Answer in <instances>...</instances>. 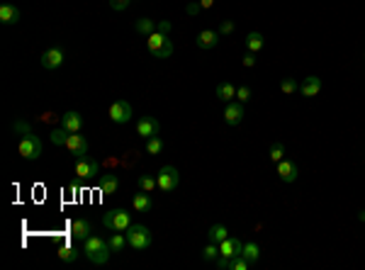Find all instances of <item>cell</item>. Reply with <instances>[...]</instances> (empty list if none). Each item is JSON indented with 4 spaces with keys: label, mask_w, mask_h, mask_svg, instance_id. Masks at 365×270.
<instances>
[{
    "label": "cell",
    "mask_w": 365,
    "mask_h": 270,
    "mask_svg": "<svg viewBox=\"0 0 365 270\" xmlns=\"http://www.w3.org/2000/svg\"><path fill=\"white\" fill-rule=\"evenodd\" d=\"M64 61H66V51L61 47H51L39 56V64L44 66L47 71H56V68H61Z\"/></svg>",
    "instance_id": "7"
},
{
    "label": "cell",
    "mask_w": 365,
    "mask_h": 270,
    "mask_svg": "<svg viewBox=\"0 0 365 270\" xmlns=\"http://www.w3.org/2000/svg\"><path fill=\"white\" fill-rule=\"evenodd\" d=\"M297 176H300V168H297V163L290 159H282L280 163H278V178H280L282 183H295L297 180Z\"/></svg>",
    "instance_id": "13"
},
{
    "label": "cell",
    "mask_w": 365,
    "mask_h": 270,
    "mask_svg": "<svg viewBox=\"0 0 365 270\" xmlns=\"http://www.w3.org/2000/svg\"><path fill=\"white\" fill-rule=\"evenodd\" d=\"M100 173V163L93 159H88V156H81L78 163H75V176L81 178V180H88V178H93Z\"/></svg>",
    "instance_id": "9"
},
{
    "label": "cell",
    "mask_w": 365,
    "mask_h": 270,
    "mask_svg": "<svg viewBox=\"0 0 365 270\" xmlns=\"http://www.w3.org/2000/svg\"><path fill=\"white\" fill-rule=\"evenodd\" d=\"M56 253H59V258H61V261H66V263H75V261H78V251H75L71 243H64V246H59Z\"/></svg>",
    "instance_id": "26"
},
{
    "label": "cell",
    "mask_w": 365,
    "mask_h": 270,
    "mask_svg": "<svg viewBox=\"0 0 365 270\" xmlns=\"http://www.w3.org/2000/svg\"><path fill=\"white\" fill-rule=\"evenodd\" d=\"M246 49L251 51V54H258L263 49V34L261 32H251L248 37H246Z\"/></svg>",
    "instance_id": "25"
},
{
    "label": "cell",
    "mask_w": 365,
    "mask_h": 270,
    "mask_svg": "<svg viewBox=\"0 0 365 270\" xmlns=\"http://www.w3.org/2000/svg\"><path fill=\"white\" fill-rule=\"evenodd\" d=\"M251 88H248V85H239V88H236V100H239V103H248V100H251Z\"/></svg>",
    "instance_id": "36"
},
{
    "label": "cell",
    "mask_w": 365,
    "mask_h": 270,
    "mask_svg": "<svg viewBox=\"0 0 365 270\" xmlns=\"http://www.w3.org/2000/svg\"><path fill=\"white\" fill-rule=\"evenodd\" d=\"M146 151H149L151 156H159L161 151H163V141H161L159 137H151V139H146Z\"/></svg>",
    "instance_id": "33"
},
{
    "label": "cell",
    "mask_w": 365,
    "mask_h": 270,
    "mask_svg": "<svg viewBox=\"0 0 365 270\" xmlns=\"http://www.w3.org/2000/svg\"><path fill=\"white\" fill-rule=\"evenodd\" d=\"M131 105L127 103V100H114L112 105H110V120L114 122V124H127V122H131Z\"/></svg>",
    "instance_id": "8"
},
{
    "label": "cell",
    "mask_w": 365,
    "mask_h": 270,
    "mask_svg": "<svg viewBox=\"0 0 365 270\" xmlns=\"http://www.w3.org/2000/svg\"><path fill=\"white\" fill-rule=\"evenodd\" d=\"M127 246H129L127 236H122V234H112V236H110V248H112V253H122Z\"/></svg>",
    "instance_id": "27"
},
{
    "label": "cell",
    "mask_w": 365,
    "mask_h": 270,
    "mask_svg": "<svg viewBox=\"0 0 365 270\" xmlns=\"http://www.w3.org/2000/svg\"><path fill=\"white\" fill-rule=\"evenodd\" d=\"M229 236V232H226V226L224 224H215L212 229H209V241H215V243H222Z\"/></svg>",
    "instance_id": "28"
},
{
    "label": "cell",
    "mask_w": 365,
    "mask_h": 270,
    "mask_svg": "<svg viewBox=\"0 0 365 270\" xmlns=\"http://www.w3.org/2000/svg\"><path fill=\"white\" fill-rule=\"evenodd\" d=\"M248 265H251V263L246 261L243 256H236V258H232V265H229V270H248Z\"/></svg>",
    "instance_id": "37"
},
{
    "label": "cell",
    "mask_w": 365,
    "mask_h": 270,
    "mask_svg": "<svg viewBox=\"0 0 365 270\" xmlns=\"http://www.w3.org/2000/svg\"><path fill=\"white\" fill-rule=\"evenodd\" d=\"M10 129L15 131V134H22V137H25V134H32V131H34L25 120H15L12 124H10Z\"/></svg>",
    "instance_id": "34"
},
{
    "label": "cell",
    "mask_w": 365,
    "mask_h": 270,
    "mask_svg": "<svg viewBox=\"0 0 365 270\" xmlns=\"http://www.w3.org/2000/svg\"><path fill=\"white\" fill-rule=\"evenodd\" d=\"M241 248H243V243L239 241V239L226 236L224 241L219 243V256H224V258H236V256H241Z\"/></svg>",
    "instance_id": "15"
},
{
    "label": "cell",
    "mask_w": 365,
    "mask_h": 270,
    "mask_svg": "<svg viewBox=\"0 0 365 270\" xmlns=\"http://www.w3.org/2000/svg\"><path fill=\"white\" fill-rule=\"evenodd\" d=\"M156 187H159L156 178H151V176H141L139 178V190H144V192H153Z\"/></svg>",
    "instance_id": "32"
},
{
    "label": "cell",
    "mask_w": 365,
    "mask_h": 270,
    "mask_svg": "<svg viewBox=\"0 0 365 270\" xmlns=\"http://www.w3.org/2000/svg\"><path fill=\"white\" fill-rule=\"evenodd\" d=\"M0 22L3 25H17L20 22V10L12 3H3L0 5Z\"/></svg>",
    "instance_id": "18"
},
{
    "label": "cell",
    "mask_w": 365,
    "mask_h": 270,
    "mask_svg": "<svg viewBox=\"0 0 365 270\" xmlns=\"http://www.w3.org/2000/svg\"><path fill=\"white\" fill-rule=\"evenodd\" d=\"M17 151L25 161H37L39 156H42V139H39L34 131H32V134H25L17 144Z\"/></svg>",
    "instance_id": "4"
},
{
    "label": "cell",
    "mask_w": 365,
    "mask_h": 270,
    "mask_svg": "<svg viewBox=\"0 0 365 270\" xmlns=\"http://www.w3.org/2000/svg\"><path fill=\"white\" fill-rule=\"evenodd\" d=\"M217 32H219L222 37H224V34H232V32H234V22H229V20H224V22L219 25V29H217Z\"/></svg>",
    "instance_id": "39"
},
{
    "label": "cell",
    "mask_w": 365,
    "mask_h": 270,
    "mask_svg": "<svg viewBox=\"0 0 365 270\" xmlns=\"http://www.w3.org/2000/svg\"><path fill=\"white\" fill-rule=\"evenodd\" d=\"M156 183H159V190L161 192H170V190H176L180 183V176H178V168L173 166H163L159 170V176H156Z\"/></svg>",
    "instance_id": "6"
},
{
    "label": "cell",
    "mask_w": 365,
    "mask_h": 270,
    "mask_svg": "<svg viewBox=\"0 0 365 270\" xmlns=\"http://www.w3.org/2000/svg\"><path fill=\"white\" fill-rule=\"evenodd\" d=\"M280 90L285 95H292V93H297V90H300V85H297V81H295V78H285V81L280 83Z\"/></svg>",
    "instance_id": "35"
},
{
    "label": "cell",
    "mask_w": 365,
    "mask_h": 270,
    "mask_svg": "<svg viewBox=\"0 0 365 270\" xmlns=\"http://www.w3.org/2000/svg\"><path fill=\"white\" fill-rule=\"evenodd\" d=\"M200 10H202L200 0H197V3H187V5H185V12H187V15H197Z\"/></svg>",
    "instance_id": "40"
},
{
    "label": "cell",
    "mask_w": 365,
    "mask_h": 270,
    "mask_svg": "<svg viewBox=\"0 0 365 270\" xmlns=\"http://www.w3.org/2000/svg\"><path fill=\"white\" fill-rule=\"evenodd\" d=\"M202 258H205V261H217V258H219V243H215V241L207 243L205 251H202Z\"/></svg>",
    "instance_id": "31"
},
{
    "label": "cell",
    "mask_w": 365,
    "mask_h": 270,
    "mask_svg": "<svg viewBox=\"0 0 365 270\" xmlns=\"http://www.w3.org/2000/svg\"><path fill=\"white\" fill-rule=\"evenodd\" d=\"M246 68H253L256 66V54H251V51H246V56H243V61H241Z\"/></svg>",
    "instance_id": "41"
},
{
    "label": "cell",
    "mask_w": 365,
    "mask_h": 270,
    "mask_svg": "<svg viewBox=\"0 0 365 270\" xmlns=\"http://www.w3.org/2000/svg\"><path fill=\"white\" fill-rule=\"evenodd\" d=\"M241 256L253 265V263L261 258V246H258L256 241H246L243 243V248H241Z\"/></svg>",
    "instance_id": "22"
},
{
    "label": "cell",
    "mask_w": 365,
    "mask_h": 270,
    "mask_svg": "<svg viewBox=\"0 0 365 270\" xmlns=\"http://www.w3.org/2000/svg\"><path fill=\"white\" fill-rule=\"evenodd\" d=\"M268 156H271V161H275V163H280L282 159H285V146H282V141H275L271 146V151H268Z\"/></svg>",
    "instance_id": "30"
},
{
    "label": "cell",
    "mask_w": 365,
    "mask_h": 270,
    "mask_svg": "<svg viewBox=\"0 0 365 270\" xmlns=\"http://www.w3.org/2000/svg\"><path fill=\"white\" fill-rule=\"evenodd\" d=\"M161 131V124L153 117H141L137 122V134H139L141 139H151V137H159Z\"/></svg>",
    "instance_id": "12"
},
{
    "label": "cell",
    "mask_w": 365,
    "mask_h": 270,
    "mask_svg": "<svg viewBox=\"0 0 365 270\" xmlns=\"http://www.w3.org/2000/svg\"><path fill=\"white\" fill-rule=\"evenodd\" d=\"M68 134H71V131H66L64 127H59V129H54L51 134H49V139H51V144H54V146H66Z\"/></svg>",
    "instance_id": "29"
},
{
    "label": "cell",
    "mask_w": 365,
    "mask_h": 270,
    "mask_svg": "<svg viewBox=\"0 0 365 270\" xmlns=\"http://www.w3.org/2000/svg\"><path fill=\"white\" fill-rule=\"evenodd\" d=\"M83 253L85 258L95 265H105L112 256V248H110V241H105L100 236H88L83 241Z\"/></svg>",
    "instance_id": "1"
},
{
    "label": "cell",
    "mask_w": 365,
    "mask_h": 270,
    "mask_svg": "<svg viewBox=\"0 0 365 270\" xmlns=\"http://www.w3.org/2000/svg\"><path fill=\"white\" fill-rule=\"evenodd\" d=\"M243 117H246L243 103H239V100H232V103H226L224 120H226V124H229V127H236V124H241Z\"/></svg>",
    "instance_id": "10"
},
{
    "label": "cell",
    "mask_w": 365,
    "mask_h": 270,
    "mask_svg": "<svg viewBox=\"0 0 365 270\" xmlns=\"http://www.w3.org/2000/svg\"><path fill=\"white\" fill-rule=\"evenodd\" d=\"M229 265H232V258H224V256L217 258V268L219 270H229Z\"/></svg>",
    "instance_id": "43"
},
{
    "label": "cell",
    "mask_w": 365,
    "mask_h": 270,
    "mask_svg": "<svg viewBox=\"0 0 365 270\" xmlns=\"http://www.w3.org/2000/svg\"><path fill=\"white\" fill-rule=\"evenodd\" d=\"M131 205H134V209L137 212H151V207H153V202H151V192H144L141 190L139 195H134V200H131Z\"/></svg>",
    "instance_id": "21"
},
{
    "label": "cell",
    "mask_w": 365,
    "mask_h": 270,
    "mask_svg": "<svg viewBox=\"0 0 365 270\" xmlns=\"http://www.w3.org/2000/svg\"><path fill=\"white\" fill-rule=\"evenodd\" d=\"M129 3L131 0H110V8H112L114 12H122V10L129 8Z\"/></svg>",
    "instance_id": "38"
},
{
    "label": "cell",
    "mask_w": 365,
    "mask_h": 270,
    "mask_svg": "<svg viewBox=\"0 0 365 270\" xmlns=\"http://www.w3.org/2000/svg\"><path fill=\"white\" fill-rule=\"evenodd\" d=\"M61 127H64L66 131H71V134L81 131V127H83V117H81V112H66L64 117H61Z\"/></svg>",
    "instance_id": "17"
},
{
    "label": "cell",
    "mask_w": 365,
    "mask_h": 270,
    "mask_svg": "<svg viewBox=\"0 0 365 270\" xmlns=\"http://www.w3.org/2000/svg\"><path fill=\"white\" fill-rule=\"evenodd\" d=\"M64 149H68L73 156H85L88 153V139H85L81 131H75V134H68V141H66V146Z\"/></svg>",
    "instance_id": "11"
},
{
    "label": "cell",
    "mask_w": 365,
    "mask_h": 270,
    "mask_svg": "<svg viewBox=\"0 0 365 270\" xmlns=\"http://www.w3.org/2000/svg\"><path fill=\"white\" fill-rule=\"evenodd\" d=\"M200 5H202V8H212V5H215V0H200Z\"/></svg>",
    "instance_id": "44"
},
{
    "label": "cell",
    "mask_w": 365,
    "mask_h": 270,
    "mask_svg": "<svg viewBox=\"0 0 365 270\" xmlns=\"http://www.w3.org/2000/svg\"><path fill=\"white\" fill-rule=\"evenodd\" d=\"M156 32H161V34H166V37H168V32H170V22H168V20L159 22V25H156Z\"/></svg>",
    "instance_id": "42"
},
{
    "label": "cell",
    "mask_w": 365,
    "mask_h": 270,
    "mask_svg": "<svg viewBox=\"0 0 365 270\" xmlns=\"http://www.w3.org/2000/svg\"><path fill=\"white\" fill-rule=\"evenodd\" d=\"M127 241H129V246L134 251H146V248H151L153 236H151V232L144 224H131L127 229Z\"/></svg>",
    "instance_id": "2"
},
{
    "label": "cell",
    "mask_w": 365,
    "mask_h": 270,
    "mask_svg": "<svg viewBox=\"0 0 365 270\" xmlns=\"http://www.w3.org/2000/svg\"><path fill=\"white\" fill-rule=\"evenodd\" d=\"M217 98H219L222 103H232V100L236 98V85L219 83V85H217Z\"/></svg>",
    "instance_id": "24"
},
{
    "label": "cell",
    "mask_w": 365,
    "mask_h": 270,
    "mask_svg": "<svg viewBox=\"0 0 365 270\" xmlns=\"http://www.w3.org/2000/svg\"><path fill=\"white\" fill-rule=\"evenodd\" d=\"M319 90H321V78L319 75H307L300 85V93L304 98H314V95H319Z\"/></svg>",
    "instance_id": "16"
},
{
    "label": "cell",
    "mask_w": 365,
    "mask_h": 270,
    "mask_svg": "<svg viewBox=\"0 0 365 270\" xmlns=\"http://www.w3.org/2000/svg\"><path fill=\"white\" fill-rule=\"evenodd\" d=\"M117 187H120L117 176H103L100 178V192H103V195H114Z\"/></svg>",
    "instance_id": "23"
},
{
    "label": "cell",
    "mask_w": 365,
    "mask_h": 270,
    "mask_svg": "<svg viewBox=\"0 0 365 270\" xmlns=\"http://www.w3.org/2000/svg\"><path fill=\"white\" fill-rule=\"evenodd\" d=\"M71 234H73V239H78V241H85V239L93 234V226H90L88 219H75V222L71 224Z\"/></svg>",
    "instance_id": "19"
},
{
    "label": "cell",
    "mask_w": 365,
    "mask_h": 270,
    "mask_svg": "<svg viewBox=\"0 0 365 270\" xmlns=\"http://www.w3.org/2000/svg\"><path fill=\"white\" fill-rule=\"evenodd\" d=\"M358 219H360V222H365V209H360V212H358Z\"/></svg>",
    "instance_id": "45"
},
{
    "label": "cell",
    "mask_w": 365,
    "mask_h": 270,
    "mask_svg": "<svg viewBox=\"0 0 365 270\" xmlns=\"http://www.w3.org/2000/svg\"><path fill=\"white\" fill-rule=\"evenodd\" d=\"M103 224L112 232H127L131 226V217L127 209H110L107 215H103Z\"/></svg>",
    "instance_id": "5"
},
{
    "label": "cell",
    "mask_w": 365,
    "mask_h": 270,
    "mask_svg": "<svg viewBox=\"0 0 365 270\" xmlns=\"http://www.w3.org/2000/svg\"><path fill=\"white\" fill-rule=\"evenodd\" d=\"M219 37H222V34H219V32H215V29H202V32L197 34L195 44L202 49V51H207V49H215L217 44H219Z\"/></svg>",
    "instance_id": "14"
},
{
    "label": "cell",
    "mask_w": 365,
    "mask_h": 270,
    "mask_svg": "<svg viewBox=\"0 0 365 270\" xmlns=\"http://www.w3.org/2000/svg\"><path fill=\"white\" fill-rule=\"evenodd\" d=\"M149 42H146V47H149V51L156 59H170L173 56V42H170L166 34H161V32H153L151 37H146Z\"/></svg>",
    "instance_id": "3"
},
{
    "label": "cell",
    "mask_w": 365,
    "mask_h": 270,
    "mask_svg": "<svg viewBox=\"0 0 365 270\" xmlns=\"http://www.w3.org/2000/svg\"><path fill=\"white\" fill-rule=\"evenodd\" d=\"M156 25L159 22H153L151 17H139L134 22V29H137V34H141V37H151L156 32Z\"/></svg>",
    "instance_id": "20"
}]
</instances>
